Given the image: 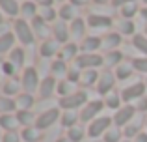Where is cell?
<instances>
[{"instance_id": "cell-1", "label": "cell", "mask_w": 147, "mask_h": 142, "mask_svg": "<svg viewBox=\"0 0 147 142\" xmlns=\"http://www.w3.org/2000/svg\"><path fill=\"white\" fill-rule=\"evenodd\" d=\"M13 28H15V37L21 41L22 45H32L34 39H36V34H34L32 26L28 24L26 19H15L13 22Z\"/></svg>"}, {"instance_id": "cell-2", "label": "cell", "mask_w": 147, "mask_h": 142, "mask_svg": "<svg viewBox=\"0 0 147 142\" xmlns=\"http://www.w3.org/2000/svg\"><path fill=\"white\" fill-rule=\"evenodd\" d=\"M102 64H104V56L97 54V52H93V54L82 52L75 58V67H78V69H95Z\"/></svg>"}, {"instance_id": "cell-3", "label": "cell", "mask_w": 147, "mask_h": 142, "mask_svg": "<svg viewBox=\"0 0 147 142\" xmlns=\"http://www.w3.org/2000/svg\"><path fill=\"white\" fill-rule=\"evenodd\" d=\"M112 124H114V120L108 118V116L95 118L91 124H88V137H91V139H99V137H102L104 133L110 129Z\"/></svg>"}, {"instance_id": "cell-4", "label": "cell", "mask_w": 147, "mask_h": 142, "mask_svg": "<svg viewBox=\"0 0 147 142\" xmlns=\"http://www.w3.org/2000/svg\"><path fill=\"white\" fill-rule=\"evenodd\" d=\"M88 105V94L86 92H75L73 95L60 99V107L63 110H75L76 107H86Z\"/></svg>"}, {"instance_id": "cell-5", "label": "cell", "mask_w": 147, "mask_h": 142, "mask_svg": "<svg viewBox=\"0 0 147 142\" xmlns=\"http://www.w3.org/2000/svg\"><path fill=\"white\" fill-rule=\"evenodd\" d=\"M22 90L26 92V94H34V92L39 88L41 80H39V73L37 69H34V67H26L24 73H22Z\"/></svg>"}, {"instance_id": "cell-6", "label": "cell", "mask_w": 147, "mask_h": 142, "mask_svg": "<svg viewBox=\"0 0 147 142\" xmlns=\"http://www.w3.org/2000/svg\"><path fill=\"white\" fill-rule=\"evenodd\" d=\"M134 114H136V107H132V105H123L121 109L115 110V114H114V118H112V120H114L115 127H125V125H129L130 122H132Z\"/></svg>"}, {"instance_id": "cell-7", "label": "cell", "mask_w": 147, "mask_h": 142, "mask_svg": "<svg viewBox=\"0 0 147 142\" xmlns=\"http://www.w3.org/2000/svg\"><path fill=\"white\" fill-rule=\"evenodd\" d=\"M102 109H104V101H100V99H97V101H90L82 109V112H80V122L91 124V122L95 120V116H97Z\"/></svg>"}, {"instance_id": "cell-8", "label": "cell", "mask_w": 147, "mask_h": 142, "mask_svg": "<svg viewBox=\"0 0 147 142\" xmlns=\"http://www.w3.org/2000/svg\"><path fill=\"white\" fill-rule=\"evenodd\" d=\"M58 118H60V109H49L45 110L41 116H37L36 120V127L39 129V131H43V129H49L54 125V122H58Z\"/></svg>"}, {"instance_id": "cell-9", "label": "cell", "mask_w": 147, "mask_h": 142, "mask_svg": "<svg viewBox=\"0 0 147 142\" xmlns=\"http://www.w3.org/2000/svg\"><path fill=\"white\" fill-rule=\"evenodd\" d=\"M144 95H145V84L144 82H134V84H130V86H127L125 90H121V99L127 101V105H129V101H132V99H142Z\"/></svg>"}, {"instance_id": "cell-10", "label": "cell", "mask_w": 147, "mask_h": 142, "mask_svg": "<svg viewBox=\"0 0 147 142\" xmlns=\"http://www.w3.org/2000/svg\"><path fill=\"white\" fill-rule=\"evenodd\" d=\"M115 84V75L110 71H104L102 75L99 77V82H97V92L100 95H108L112 92V88H114Z\"/></svg>"}, {"instance_id": "cell-11", "label": "cell", "mask_w": 147, "mask_h": 142, "mask_svg": "<svg viewBox=\"0 0 147 142\" xmlns=\"http://www.w3.org/2000/svg\"><path fill=\"white\" fill-rule=\"evenodd\" d=\"M88 24L91 26L93 30H99V28H110L112 24H114V21H112V17H108V15H100V13H90L88 15Z\"/></svg>"}, {"instance_id": "cell-12", "label": "cell", "mask_w": 147, "mask_h": 142, "mask_svg": "<svg viewBox=\"0 0 147 142\" xmlns=\"http://www.w3.org/2000/svg\"><path fill=\"white\" fill-rule=\"evenodd\" d=\"M58 45L60 43H58L56 39H45L39 47V54L43 56V58H52V56L60 54V47H58Z\"/></svg>"}, {"instance_id": "cell-13", "label": "cell", "mask_w": 147, "mask_h": 142, "mask_svg": "<svg viewBox=\"0 0 147 142\" xmlns=\"http://www.w3.org/2000/svg\"><path fill=\"white\" fill-rule=\"evenodd\" d=\"M100 47H102V39H100L99 36H88L86 39L82 41V45H80V51L88 52V54H93Z\"/></svg>"}, {"instance_id": "cell-14", "label": "cell", "mask_w": 147, "mask_h": 142, "mask_svg": "<svg viewBox=\"0 0 147 142\" xmlns=\"http://www.w3.org/2000/svg\"><path fill=\"white\" fill-rule=\"evenodd\" d=\"M32 30L39 37H43V41L49 39V32H50V30H49V26H47V21H45L41 15H37V17L32 19Z\"/></svg>"}, {"instance_id": "cell-15", "label": "cell", "mask_w": 147, "mask_h": 142, "mask_svg": "<svg viewBox=\"0 0 147 142\" xmlns=\"http://www.w3.org/2000/svg\"><path fill=\"white\" fill-rule=\"evenodd\" d=\"M52 32H54V39H56L58 43H67L69 32H71V30L65 26L63 21H56V22H54V26H52Z\"/></svg>"}, {"instance_id": "cell-16", "label": "cell", "mask_w": 147, "mask_h": 142, "mask_svg": "<svg viewBox=\"0 0 147 142\" xmlns=\"http://www.w3.org/2000/svg\"><path fill=\"white\" fill-rule=\"evenodd\" d=\"M56 86H58V84H56V79H54V77H45V79L41 80V84H39V95L43 99L50 97Z\"/></svg>"}, {"instance_id": "cell-17", "label": "cell", "mask_w": 147, "mask_h": 142, "mask_svg": "<svg viewBox=\"0 0 147 142\" xmlns=\"http://www.w3.org/2000/svg\"><path fill=\"white\" fill-rule=\"evenodd\" d=\"M0 10L9 17H17L21 13V6L17 0H0Z\"/></svg>"}, {"instance_id": "cell-18", "label": "cell", "mask_w": 147, "mask_h": 142, "mask_svg": "<svg viewBox=\"0 0 147 142\" xmlns=\"http://www.w3.org/2000/svg\"><path fill=\"white\" fill-rule=\"evenodd\" d=\"M58 15L61 17V21H75V19H78V11H76V7L73 6V4H61L60 11H58Z\"/></svg>"}, {"instance_id": "cell-19", "label": "cell", "mask_w": 147, "mask_h": 142, "mask_svg": "<svg viewBox=\"0 0 147 142\" xmlns=\"http://www.w3.org/2000/svg\"><path fill=\"white\" fill-rule=\"evenodd\" d=\"M15 103H17L19 110H30L34 107V95L32 94H26V92H22V94L17 95V99H15Z\"/></svg>"}, {"instance_id": "cell-20", "label": "cell", "mask_w": 147, "mask_h": 142, "mask_svg": "<svg viewBox=\"0 0 147 142\" xmlns=\"http://www.w3.org/2000/svg\"><path fill=\"white\" fill-rule=\"evenodd\" d=\"M58 95H60V99L61 97H67V95H73L76 92V88H75V84L71 82V80H67V79H61L60 82H58Z\"/></svg>"}, {"instance_id": "cell-21", "label": "cell", "mask_w": 147, "mask_h": 142, "mask_svg": "<svg viewBox=\"0 0 147 142\" xmlns=\"http://www.w3.org/2000/svg\"><path fill=\"white\" fill-rule=\"evenodd\" d=\"M142 125H144V124H142V118L132 120L129 125H125V131H123V133H125L127 139H136V137L142 133Z\"/></svg>"}, {"instance_id": "cell-22", "label": "cell", "mask_w": 147, "mask_h": 142, "mask_svg": "<svg viewBox=\"0 0 147 142\" xmlns=\"http://www.w3.org/2000/svg\"><path fill=\"white\" fill-rule=\"evenodd\" d=\"M17 125H19L17 116H11V114H0V127L6 129V133L7 131H15Z\"/></svg>"}, {"instance_id": "cell-23", "label": "cell", "mask_w": 147, "mask_h": 142, "mask_svg": "<svg viewBox=\"0 0 147 142\" xmlns=\"http://www.w3.org/2000/svg\"><path fill=\"white\" fill-rule=\"evenodd\" d=\"M13 43H15V34L13 32H7L4 36H0V54L4 52H11L13 51Z\"/></svg>"}, {"instance_id": "cell-24", "label": "cell", "mask_w": 147, "mask_h": 142, "mask_svg": "<svg viewBox=\"0 0 147 142\" xmlns=\"http://www.w3.org/2000/svg\"><path fill=\"white\" fill-rule=\"evenodd\" d=\"M67 73H69V69H67V66H65V62L63 60H54L52 62V66H50V77H67Z\"/></svg>"}, {"instance_id": "cell-25", "label": "cell", "mask_w": 147, "mask_h": 142, "mask_svg": "<svg viewBox=\"0 0 147 142\" xmlns=\"http://www.w3.org/2000/svg\"><path fill=\"white\" fill-rule=\"evenodd\" d=\"M21 139L24 142H37V140H41V131L36 125L34 127H24L21 133Z\"/></svg>"}, {"instance_id": "cell-26", "label": "cell", "mask_w": 147, "mask_h": 142, "mask_svg": "<svg viewBox=\"0 0 147 142\" xmlns=\"http://www.w3.org/2000/svg\"><path fill=\"white\" fill-rule=\"evenodd\" d=\"M80 120V116L76 114V110H65L63 114H61V125L63 127H75L76 125V122Z\"/></svg>"}, {"instance_id": "cell-27", "label": "cell", "mask_w": 147, "mask_h": 142, "mask_svg": "<svg viewBox=\"0 0 147 142\" xmlns=\"http://www.w3.org/2000/svg\"><path fill=\"white\" fill-rule=\"evenodd\" d=\"M119 43H121V34H117V32H110L102 37V45L112 49V51H115V47H119Z\"/></svg>"}, {"instance_id": "cell-28", "label": "cell", "mask_w": 147, "mask_h": 142, "mask_svg": "<svg viewBox=\"0 0 147 142\" xmlns=\"http://www.w3.org/2000/svg\"><path fill=\"white\" fill-rule=\"evenodd\" d=\"M99 73L95 69H84L82 75H80V84H84V86H91V84H95L99 80Z\"/></svg>"}, {"instance_id": "cell-29", "label": "cell", "mask_w": 147, "mask_h": 142, "mask_svg": "<svg viewBox=\"0 0 147 142\" xmlns=\"http://www.w3.org/2000/svg\"><path fill=\"white\" fill-rule=\"evenodd\" d=\"M37 4L34 2V0H30V2H24L21 6V15H22V19H34V17H37Z\"/></svg>"}, {"instance_id": "cell-30", "label": "cell", "mask_w": 147, "mask_h": 142, "mask_svg": "<svg viewBox=\"0 0 147 142\" xmlns=\"http://www.w3.org/2000/svg\"><path fill=\"white\" fill-rule=\"evenodd\" d=\"M132 64H119L117 67H115V79L119 80H127L132 77Z\"/></svg>"}, {"instance_id": "cell-31", "label": "cell", "mask_w": 147, "mask_h": 142, "mask_svg": "<svg viewBox=\"0 0 147 142\" xmlns=\"http://www.w3.org/2000/svg\"><path fill=\"white\" fill-rule=\"evenodd\" d=\"M69 30H71V36L75 37V39H80V37L84 36V30H86V22L78 17V19H75V21L71 22V28Z\"/></svg>"}, {"instance_id": "cell-32", "label": "cell", "mask_w": 147, "mask_h": 142, "mask_svg": "<svg viewBox=\"0 0 147 142\" xmlns=\"http://www.w3.org/2000/svg\"><path fill=\"white\" fill-rule=\"evenodd\" d=\"M17 120L21 125H24V127H30L32 124H36V120H34V112L32 110H17Z\"/></svg>"}, {"instance_id": "cell-33", "label": "cell", "mask_w": 147, "mask_h": 142, "mask_svg": "<svg viewBox=\"0 0 147 142\" xmlns=\"http://www.w3.org/2000/svg\"><path fill=\"white\" fill-rule=\"evenodd\" d=\"M123 60V54L119 51H110V52H106V56H104V64H106V66H110V67H117L119 64H123L121 62Z\"/></svg>"}, {"instance_id": "cell-34", "label": "cell", "mask_w": 147, "mask_h": 142, "mask_svg": "<svg viewBox=\"0 0 147 142\" xmlns=\"http://www.w3.org/2000/svg\"><path fill=\"white\" fill-rule=\"evenodd\" d=\"M80 47H76L75 43H69V45H65V47H61V51H60V60H63V62H67V60H71L73 56H76V51H78Z\"/></svg>"}, {"instance_id": "cell-35", "label": "cell", "mask_w": 147, "mask_h": 142, "mask_svg": "<svg viewBox=\"0 0 147 142\" xmlns=\"http://www.w3.org/2000/svg\"><path fill=\"white\" fill-rule=\"evenodd\" d=\"M9 62L13 64L15 67H21L22 64H24V51H22L21 47H15L13 51L9 52Z\"/></svg>"}, {"instance_id": "cell-36", "label": "cell", "mask_w": 147, "mask_h": 142, "mask_svg": "<svg viewBox=\"0 0 147 142\" xmlns=\"http://www.w3.org/2000/svg\"><path fill=\"white\" fill-rule=\"evenodd\" d=\"M119 101H121V94H117V92H110V94L104 97V105L108 107V109H121V105H119Z\"/></svg>"}, {"instance_id": "cell-37", "label": "cell", "mask_w": 147, "mask_h": 142, "mask_svg": "<svg viewBox=\"0 0 147 142\" xmlns=\"http://www.w3.org/2000/svg\"><path fill=\"white\" fill-rule=\"evenodd\" d=\"M132 45L144 56H147V36H144V34H136V36H132Z\"/></svg>"}, {"instance_id": "cell-38", "label": "cell", "mask_w": 147, "mask_h": 142, "mask_svg": "<svg viewBox=\"0 0 147 142\" xmlns=\"http://www.w3.org/2000/svg\"><path fill=\"white\" fill-rule=\"evenodd\" d=\"M140 11V7H138V2H130L127 4V6L121 7V17L123 19H129V21H132V17Z\"/></svg>"}, {"instance_id": "cell-39", "label": "cell", "mask_w": 147, "mask_h": 142, "mask_svg": "<svg viewBox=\"0 0 147 142\" xmlns=\"http://www.w3.org/2000/svg\"><path fill=\"white\" fill-rule=\"evenodd\" d=\"M17 109V103L13 101V99H9V97H0V114H9V112H13V110Z\"/></svg>"}, {"instance_id": "cell-40", "label": "cell", "mask_w": 147, "mask_h": 142, "mask_svg": "<svg viewBox=\"0 0 147 142\" xmlns=\"http://www.w3.org/2000/svg\"><path fill=\"white\" fill-rule=\"evenodd\" d=\"M21 86H22V84H19L17 80H9V82H6V84H4V88H2L4 95H6V97H9V95H19L17 92L21 90Z\"/></svg>"}, {"instance_id": "cell-41", "label": "cell", "mask_w": 147, "mask_h": 142, "mask_svg": "<svg viewBox=\"0 0 147 142\" xmlns=\"http://www.w3.org/2000/svg\"><path fill=\"white\" fill-rule=\"evenodd\" d=\"M67 139L71 142H80L84 139V129L80 127V125H75V127H71L67 131Z\"/></svg>"}, {"instance_id": "cell-42", "label": "cell", "mask_w": 147, "mask_h": 142, "mask_svg": "<svg viewBox=\"0 0 147 142\" xmlns=\"http://www.w3.org/2000/svg\"><path fill=\"white\" fill-rule=\"evenodd\" d=\"M134 30H136V26H134L132 21H129V19L119 21V32H121V34H125V36H132Z\"/></svg>"}, {"instance_id": "cell-43", "label": "cell", "mask_w": 147, "mask_h": 142, "mask_svg": "<svg viewBox=\"0 0 147 142\" xmlns=\"http://www.w3.org/2000/svg\"><path fill=\"white\" fill-rule=\"evenodd\" d=\"M104 142H119V139H121V131H119V127H112L108 129L106 133L102 135Z\"/></svg>"}, {"instance_id": "cell-44", "label": "cell", "mask_w": 147, "mask_h": 142, "mask_svg": "<svg viewBox=\"0 0 147 142\" xmlns=\"http://www.w3.org/2000/svg\"><path fill=\"white\" fill-rule=\"evenodd\" d=\"M132 67L138 73H147V56H140V58L132 60Z\"/></svg>"}, {"instance_id": "cell-45", "label": "cell", "mask_w": 147, "mask_h": 142, "mask_svg": "<svg viewBox=\"0 0 147 142\" xmlns=\"http://www.w3.org/2000/svg\"><path fill=\"white\" fill-rule=\"evenodd\" d=\"M41 17L47 22L54 21V19H56V10H54V7H43V10H41Z\"/></svg>"}, {"instance_id": "cell-46", "label": "cell", "mask_w": 147, "mask_h": 142, "mask_svg": "<svg viewBox=\"0 0 147 142\" xmlns=\"http://www.w3.org/2000/svg\"><path fill=\"white\" fill-rule=\"evenodd\" d=\"M80 75H82V71H80L78 67H73V69H69V73H67V80H71L73 84H76V82H80Z\"/></svg>"}, {"instance_id": "cell-47", "label": "cell", "mask_w": 147, "mask_h": 142, "mask_svg": "<svg viewBox=\"0 0 147 142\" xmlns=\"http://www.w3.org/2000/svg\"><path fill=\"white\" fill-rule=\"evenodd\" d=\"M2 142H21V135L17 131H7L2 137Z\"/></svg>"}, {"instance_id": "cell-48", "label": "cell", "mask_w": 147, "mask_h": 142, "mask_svg": "<svg viewBox=\"0 0 147 142\" xmlns=\"http://www.w3.org/2000/svg\"><path fill=\"white\" fill-rule=\"evenodd\" d=\"M130 2H136V0H112V6L114 7H123V6H127V4H130Z\"/></svg>"}, {"instance_id": "cell-49", "label": "cell", "mask_w": 147, "mask_h": 142, "mask_svg": "<svg viewBox=\"0 0 147 142\" xmlns=\"http://www.w3.org/2000/svg\"><path fill=\"white\" fill-rule=\"evenodd\" d=\"M136 109H138V110H142V112H144V110H147V97H145V95L136 103Z\"/></svg>"}, {"instance_id": "cell-50", "label": "cell", "mask_w": 147, "mask_h": 142, "mask_svg": "<svg viewBox=\"0 0 147 142\" xmlns=\"http://www.w3.org/2000/svg\"><path fill=\"white\" fill-rule=\"evenodd\" d=\"M91 0H69V4H73L75 7H78V6H86V4H90Z\"/></svg>"}, {"instance_id": "cell-51", "label": "cell", "mask_w": 147, "mask_h": 142, "mask_svg": "<svg viewBox=\"0 0 147 142\" xmlns=\"http://www.w3.org/2000/svg\"><path fill=\"white\" fill-rule=\"evenodd\" d=\"M37 2H39L41 7H52V4L56 2V0H37Z\"/></svg>"}, {"instance_id": "cell-52", "label": "cell", "mask_w": 147, "mask_h": 142, "mask_svg": "<svg viewBox=\"0 0 147 142\" xmlns=\"http://www.w3.org/2000/svg\"><path fill=\"white\" fill-rule=\"evenodd\" d=\"M134 142H147V133H140V135L134 139Z\"/></svg>"}, {"instance_id": "cell-53", "label": "cell", "mask_w": 147, "mask_h": 142, "mask_svg": "<svg viewBox=\"0 0 147 142\" xmlns=\"http://www.w3.org/2000/svg\"><path fill=\"white\" fill-rule=\"evenodd\" d=\"M140 15H142V17H144L145 21H147V6H145V7H142V10H140Z\"/></svg>"}, {"instance_id": "cell-54", "label": "cell", "mask_w": 147, "mask_h": 142, "mask_svg": "<svg viewBox=\"0 0 147 142\" xmlns=\"http://www.w3.org/2000/svg\"><path fill=\"white\" fill-rule=\"evenodd\" d=\"M56 142H71V140H69V139H67V137H61V139H58Z\"/></svg>"}, {"instance_id": "cell-55", "label": "cell", "mask_w": 147, "mask_h": 142, "mask_svg": "<svg viewBox=\"0 0 147 142\" xmlns=\"http://www.w3.org/2000/svg\"><path fill=\"white\" fill-rule=\"evenodd\" d=\"M95 4H106V2H112V0H93Z\"/></svg>"}, {"instance_id": "cell-56", "label": "cell", "mask_w": 147, "mask_h": 142, "mask_svg": "<svg viewBox=\"0 0 147 142\" xmlns=\"http://www.w3.org/2000/svg\"><path fill=\"white\" fill-rule=\"evenodd\" d=\"M0 24H4V17H2V11H0Z\"/></svg>"}, {"instance_id": "cell-57", "label": "cell", "mask_w": 147, "mask_h": 142, "mask_svg": "<svg viewBox=\"0 0 147 142\" xmlns=\"http://www.w3.org/2000/svg\"><path fill=\"white\" fill-rule=\"evenodd\" d=\"M2 137H4V135H0V142H2Z\"/></svg>"}, {"instance_id": "cell-58", "label": "cell", "mask_w": 147, "mask_h": 142, "mask_svg": "<svg viewBox=\"0 0 147 142\" xmlns=\"http://www.w3.org/2000/svg\"><path fill=\"white\" fill-rule=\"evenodd\" d=\"M121 142H130V140H121Z\"/></svg>"}, {"instance_id": "cell-59", "label": "cell", "mask_w": 147, "mask_h": 142, "mask_svg": "<svg viewBox=\"0 0 147 142\" xmlns=\"http://www.w3.org/2000/svg\"><path fill=\"white\" fill-rule=\"evenodd\" d=\"M56 2H63V0H56Z\"/></svg>"}, {"instance_id": "cell-60", "label": "cell", "mask_w": 147, "mask_h": 142, "mask_svg": "<svg viewBox=\"0 0 147 142\" xmlns=\"http://www.w3.org/2000/svg\"><path fill=\"white\" fill-rule=\"evenodd\" d=\"M144 2H145V6H147V0H144Z\"/></svg>"}, {"instance_id": "cell-61", "label": "cell", "mask_w": 147, "mask_h": 142, "mask_svg": "<svg viewBox=\"0 0 147 142\" xmlns=\"http://www.w3.org/2000/svg\"><path fill=\"white\" fill-rule=\"evenodd\" d=\"M34 2H37V0H34Z\"/></svg>"}, {"instance_id": "cell-62", "label": "cell", "mask_w": 147, "mask_h": 142, "mask_svg": "<svg viewBox=\"0 0 147 142\" xmlns=\"http://www.w3.org/2000/svg\"><path fill=\"white\" fill-rule=\"evenodd\" d=\"M145 32H147V30H145ZM145 36H147V34H145Z\"/></svg>"}, {"instance_id": "cell-63", "label": "cell", "mask_w": 147, "mask_h": 142, "mask_svg": "<svg viewBox=\"0 0 147 142\" xmlns=\"http://www.w3.org/2000/svg\"><path fill=\"white\" fill-rule=\"evenodd\" d=\"M145 125H147V124H145Z\"/></svg>"}]
</instances>
